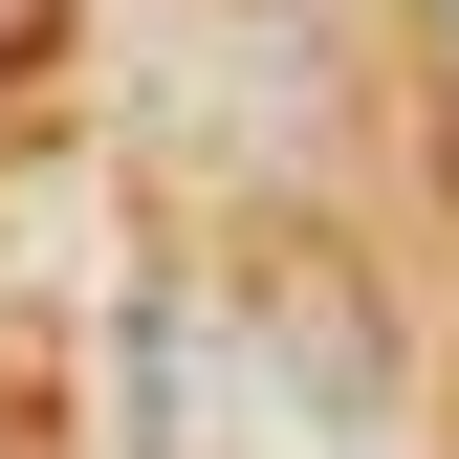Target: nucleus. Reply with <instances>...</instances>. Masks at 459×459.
I'll return each mask as SVG.
<instances>
[{
	"instance_id": "f257e3e1",
	"label": "nucleus",
	"mask_w": 459,
	"mask_h": 459,
	"mask_svg": "<svg viewBox=\"0 0 459 459\" xmlns=\"http://www.w3.org/2000/svg\"><path fill=\"white\" fill-rule=\"evenodd\" d=\"M44 22H66V0H0V66H22V44H44Z\"/></svg>"
},
{
	"instance_id": "f03ea898",
	"label": "nucleus",
	"mask_w": 459,
	"mask_h": 459,
	"mask_svg": "<svg viewBox=\"0 0 459 459\" xmlns=\"http://www.w3.org/2000/svg\"><path fill=\"white\" fill-rule=\"evenodd\" d=\"M437 44H459V0H437Z\"/></svg>"
}]
</instances>
